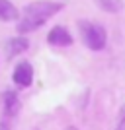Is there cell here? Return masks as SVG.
Listing matches in <instances>:
<instances>
[{"label":"cell","mask_w":125,"mask_h":130,"mask_svg":"<svg viewBox=\"0 0 125 130\" xmlns=\"http://www.w3.org/2000/svg\"><path fill=\"white\" fill-rule=\"evenodd\" d=\"M63 8H65L63 2H51V0H37V2L27 4L18 20V33H31L39 29L53 16H57Z\"/></svg>","instance_id":"6da1fadb"},{"label":"cell","mask_w":125,"mask_h":130,"mask_svg":"<svg viewBox=\"0 0 125 130\" xmlns=\"http://www.w3.org/2000/svg\"><path fill=\"white\" fill-rule=\"evenodd\" d=\"M78 25V33H80L82 41L88 49L92 51H102L106 49V43H108V33L100 23L96 22H88V20H80L76 23Z\"/></svg>","instance_id":"7a4b0ae2"},{"label":"cell","mask_w":125,"mask_h":130,"mask_svg":"<svg viewBox=\"0 0 125 130\" xmlns=\"http://www.w3.org/2000/svg\"><path fill=\"white\" fill-rule=\"evenodd\" d=\"M12 80L18 87H29L33 84V66L27 60L18 62L14 72H12Z\"/></svg>","instance_id":"3957f363"},{"label":"cell","mask_w":125,"mask_h":130,"mask_svg":"<svg viewBox=\"0 0 125 130\" xmlns=\"http://www.w3.org/2000/svg\"><path fill=\"white\" fill-rule=\"evenodd\" d=\"M20 109H22V103H20L18 93H14V91H4L2 93V111H4V119L2 120L10 122L14 117H18Z\"/></svg>","instance_id":"277c9868"},{"label":"cell","mask_w":125,"mask_h":130,"mask_svg":"<svg viewBox=\"0 0 125 130\" xmlns=\"http://www.w3.org/2000/svg\"><path fill=\"white\" fill-rule=\"evenodd\" d=\"M47 43L51 47H71L72 45V35L69 29L63 25H55L49 33H47Z\"/></svg>","instance_id":"5b68a950"},{"label":"cell","mask_w":125,"mask_h":130,"mask_svg":"<svg viewBox=\"0 0 125 130\" xmlns=\"http://www.w3.org/2000/svg\"><path fill=\"white\" fill-rule=\"evenodd\" d=\"M29 47V41H27L24 35H16V37H12L8 43H6V54H8V58H14L18 54H22L27 51Z\"/></svg>","instance_id":"8992f818"},{"label":"cell","mask_w":125,"mask_h":130,"mask_svg":"<svg viewBox=\"0 0 125 130\" xmlns=\"http://www.w3.org/2000/svg\"><path fill=\"white\" fill-rule=\"evenodd\" d=\"M20 20L18 8L10 0H0V22H16Z\"/></svg>","instance_id":"52a82bcc"},{"label":"cell","mask_w":125,"mask_h":130,"mask_svg":"<svg viewBox=\"0 0 125 130\" xmlns=\"http://www.w3.org/2000/svg\"><path fill=\"white\" fill-rule=\"evenodd\" d=\"M96 2H98V6L104 12H108V14H117V12H121V8H123V2H121V0H96Z\"/></svg>","instance_id":"ba28073f"},{"label":"cell","mask_w":125,"mask_h":130,"mask_svg":"<svg viewBox=\"0 0 125 130\" xmlns=\"http://www.w3.org/2000/svg\"><path fill=\"white\" fill-rule=\"evenodd\" d=\"M115 130H125V105L121 107V113H119V119H117V126Z\"/></svg>","instance_id":"9c48e42d"},{"label":"cell","mask_w":125,"mask_h":130,"mask_svg":"<svg viewBox=\"0 0 125 130\" xmlns=\"http://www.w3.org/2000/svg\"><path fill=\"white\" fill-rule=\"evenodd\" d=\"M66 130H76V128H74V126H69V128H66Z\"/></svg>","instance_id":"30bf717a"}]
</instances>
